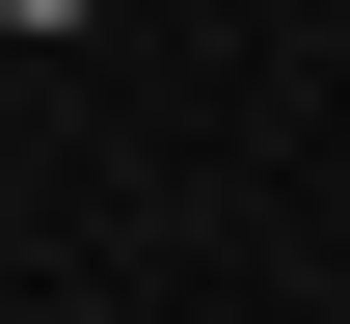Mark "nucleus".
I'll return each instance as SVG.
<instances>
[{
    "label": "nucleus",
    "mask_w": 350,
    "mask_h": 324,
    "mask_svg": "<svg viewBox=\"0 0 350 324\" xmlns=\"http://www.w3.org/2000/svg\"><path fill=\"white\" fill-rule=\"evenodd\" d=\"M0 27H108V0H0Z\"/></svg>",
    "instance_id": "obj_1"
}]
</instances>
